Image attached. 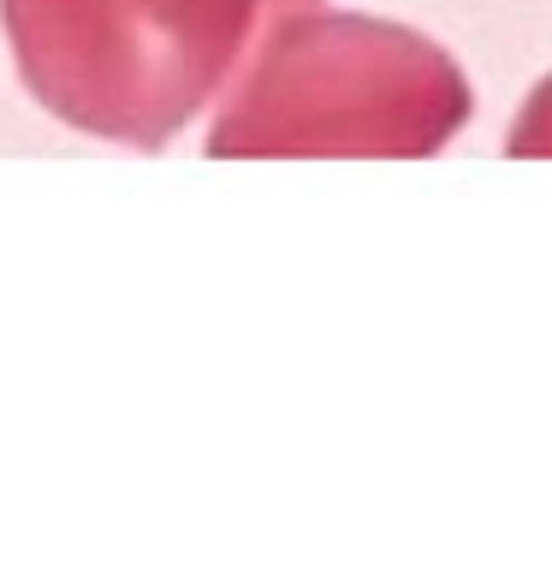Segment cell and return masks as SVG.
Returning <instances> with one entry per match:
<instances>
[{"instance_id":"cell-1","label":"cell","mask_w":552,"mask_h":570,"mask_svg":"<svg viewBox=\"0 0 552 570\" xmlns=\"http://www.w3.org/2000/svg\"><path fill=\"white\" fill-rule=\"evenodd\" d=\"M475 114L463 66L434 36L368 12H285L220 89L214 160L440 155Z\"/></svg>"},{"instance_id":"cell-2","label":"cell","mask_w":552,"mask_h":570,"mask_svg":"<svg viewBox=\"0 0 552 570\" xmlns=\"http://www.w3.org/2000/svg\"><path fill=\"white\" fill-rule=\"evenodd\" d=\"M24 89L60 125L160 149L220 101L274 0H0Z\"/></svg>"},{"instance_id":"cell-3","label":"cell","mask_w":552,"mask_h":570,"mask_svg":"<svg viewBox=\"0 0 552 570\" xmlns=\"http://www.w3.org/2000/svg\"><path fill=\"white\" fill-rule=\"evenodd\" d=\"M505 155H523V160H546V155H552V71L529 89L523 114L511 119Z\"/></svg>"},{"instance_id":"cell-4","label":"cell","mask_w":552,"mask_h":570,"mask_svg":"<svg viewBox=\"0 0 552 570\" xmlns=\"http://www.w3.org/2000/svg\"><path fill=\"white\" fill-rule=\"evenodd\" d=\"M309 7H321V0H274V18H285V12H309Z\"/></svg>"}]
</instances>
